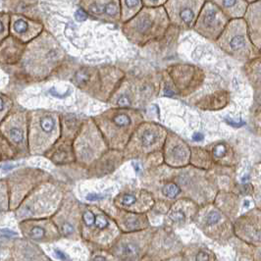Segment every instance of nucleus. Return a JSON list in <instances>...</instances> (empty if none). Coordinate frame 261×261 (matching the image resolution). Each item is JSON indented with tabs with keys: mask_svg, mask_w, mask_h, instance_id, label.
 I'll list each match as a JSON object with an SVG mask.
<instances>
[{
	"mask_svg": "<svg viewBox=\"0 0 261 261\" xmlns=\"http://www.w3.org/2000/svg\"><path fill=\"white\" fill-rule=\"evenodd\" d=\"M229 151V147L225 143H218L215 144L212 148L213 156L217 159H221L223 157L226 156Z\"/></svg>",
	"mask_w": 261,
	"mask_h": 261,
	"instance_id": "26",
	"label": "nucleus"
},
{
	"mask_svg": "<svg viewBox=\"0 0 261 261\" xmlns=\"http://www.w3.org/2000/svg\"><path fill=\"white\" fill-rule=\"evenodd\" d=\"M196 261H209V254L205 251H199L196 254Z\"/></svg>",
	"mask_w": 261,
	"mask_h": 261,
	"instance_id": "37",
	"label": "nucleus"
},
{
	"mask_svg": "<svg viewBox=\"0 0 261 261\" xmlns=\"http://www.w3.org/2000/svg\"><path fill=\"white\" fill-rule=\"evenodd\" d=\"M26 47L27 43L16 39L12 35L0 41L1 66L14 67L18 65L24 56Z\"/></svg>",
	"mask_w": 261,
	"mask_h": 261,
	"instance_id": "14",
	"label": "nucleus"
},
{
	"mask_svg": "<svg viewBox=\"0 0 261 261\" xmlns=\"http://www.w3.org/2000/svg\"><path fill=\"white\" fill-rule=\"evenodd\" d=\"M11 14L2 11L0 14V41L4 40L11 35Z\"/></svg>",
	"mask_w": 261,
	"mask_h": 261,
	"instance_id": "24",
	"label": "nucleus"
},
{
	"mask_svg": "<svg viewBox=\"0 0 261 261\" xmlns=\"http://www.w3.org/2000/svg\"><path fill=\"white\" fill-rule=\"evenodd\" d=\"M164 138L165 130L155 124H144L137 130V139L144 148H150L160 144Z\"/></svg>",
	"mask_w": 261,
	"mask_h": 261,
	"instance_id": "17",
	"label": "nucleus"
},
{
	"mask_svg": "<svg viewBox=\"0 0 261 261\" xmlns=\"http://www.w3.org/2000/svg\"><path fill=\"white\" fill-rule=\"evenodd\" d=\"M136 200H137L136 197L132 195H125L123 196V203L125 205H132L136 202Z\"/></svg>",
	"mask_w": 261,
	"mask_h": 261,
	"instance_id": "35",
	"label": "nucleus"
},
{
	"mask_svg": "<svg viewBox=\"0 0 261 261\" xmlns=\"http://www.w3.org/2000/svg\"><path fill=\"white\" fill-rule=\"evenodd\" d=\"M84 221L85 224L87 226H92L93 224H95V216L94 214L90 212V211H87L85 214H84Z\"/></svg>",
	"mask_w": 261,
	"mask_h": 261,
	"instance_id": "32",
	"label": "nucleus"
},
{
	"mask_svg": "<svg viewBox=\"0 0 261 261\" xmlns=\"http://www.w3.org/2000/svg\"><path fill=\"white\" fill-rule=\"evenodd\" d=\"M170 218L175 221V222H184L186 219V216L184 214L183 211H175L170 215Z\"/></svg>",
	"mask_w": 261,
	"mask_h": 261,
	"instance_id": "31",
	"label": "nucleus"
},
{
	"mask_svg": "<svg viewBox=\"0 0 261 261\" xmlns=\"http://www.w3.org/2000/svg\"><path fill=\"white\" fill-rule=\"evenodd\" d=\"M30 235L33 239H40V238H42L43 236L45 235V232L40 227H35V228L32 229Z\"/></svg>",
	"mask_w": 261,
	"mask_h": 261,
	"instance_id": "33",
	"label": "nucleus"
},
{
	"mask_svg": "<svg viewBox=\"0 0 261 261\" xmlns=\"http://www.w3.org/2000/svg\"><path fill=\"white\" fill-rule=\"evenodd\" d=\"M54 252H55V254H56V256L60 259V260L62 261H70L69 259V257L66 255L65 253L63 252V251H61V250H59V249H57V248H55L54 249Z\"/></svg>",
	"mask_w": 261,
	"mask_h": 261,
	"instance_id": "38",
	"label": "nucleus"
},
{
	"mask_svg": "<svg viewBox=\"0 0 261 261\" xmlns=\"http://www.w3.org/2000/svg\"><path fill=\"white\" fill-rule=\"evenodd\" d=\"M159 78L157 74L128 77L134 95V106L137 103H147L158 95L160 91Z\"/></svg>",
	"mask_w": 261,
	"mask_h": 261,
	"instance_id": "11",
	"label": "nucleus"
},
{
	"mask_svg": "<svg viewBox=\"0 0 261 261\" xmlns=\"http://www.w3.org/2000/svg\"><path fill=\"white\" fill-rule=\"evenodd\" d=\"M164 73L175 94L181 97H188L198 92L206 78L202 68L188 63L172 64L164 70Z\"/></svg>",
	"mask_w": 261,
	"mask_h": 261,
	"instance_id": "6",
	"label": "nucleus"
},
{
	"mask_svg": "<svg viewBox=\"0 0 261 261\" xmlns=\"http://www.w3.org/2000/svg\"><path fill=\"white\" fill-rule=\"evenodd\" d=\"M28 112L16 111L2 121L3 135L14 144H22L26 139Z\"/></svg>",
	"mask_w": 261,
	"mask_h": 261,
	"instance_id": "13",
	"label": "nucleus"
},
{
	"mask_svg": "<svg viewBox=\"0 0 261 261\" xmlns=\"http://www.w3.org/2000/svg\"><path fill=\"white\" fill-rule=\"evenodd\" d=\"M171 26L164 6L144 7L140 13L123 24L122 33L134 45L144 47L149 43L164 39Z\"/></svg>",
	"mask_w": 261,
	"mask_h": 261,
	"instance_id": "3",
	"label": "nucleus"
},
{
	"mask_svg": "<svg viewBox=\"0 0 261 261\" xmlns=\"http://www.w3.org/2000/svg\"><path fill=\"white\" fill-rule=\"evenodd\" d=\"M123 252L126 255H134L138 252V247L134 244H127L123 247Z\"/></svg>",
	"mask_w": 261,
	"mask_h": 261,
	"instance_id": "30",
	"label": "nucleus"
},
{
	"mask_svg": "<svg viewBox=\"0 0 261 261\" xmlns=\"http://www.w3.org/2000/svg\"><path fill=\"white\" fill-rule=\"evenodd\" d=\"M230 20L231 19L218 6L206 1L197 17L193 30L204 39L215 43Z\"/></svg>",
	"mask_w": 261,
	"mask_h": 261,
	"instance_id": "8",
	"label": "nucleus"
},
{
	"mask_svg": "<svg viewBox=\"0 0 261 261\" xmlns=\"http://www.w3.org/2000/svg\"><path fill=\"white\" fill-rule=\"evenodd\" d=\"M67 54L60 42L48 31L27 44L18 74L28 83H39L58 72L66 62Z\"/></svg>",
	"mask_w": 261,
	"mask_h": 261,
	"instance_id": "1",
	"label": "nucleus"
},
{
	"mask_svg": "<svg viewBox=\"0 0 261 261\" xmlns=\"http://www.w3.org/2000/svg\"><path fill=\"white\" fill-rule=\"evenodd\" d=\"M180 193V188L176 184L169 183L166 184L163 188V194L164 196L169 197V198H174L179 195Z\"/></svg>",
	"mask_w": 261,
	"mask_h": 261,
	"instance_id": "27",
	"label": "nucleus"
},
{
	"mask_svg": "<svg viewBox=\"0 0 261 261\" xmlns=\"http://www.w3.org/2000/svg\"><path fill=\"white\" fill-rule=\"evenodd\" d=\"M105 197L103 195H97V194H90L87 196V199L90 201H96V200H100Z\"/></svg>",
	"mask_w": 261,
	"mask_h": 261,
	"instance_id": "39",
	"label": "nucleus"
},
{
	"mask_svg": "<svg viewBox=\"0 0 261 261\" xmlns=\"http://www.w3.org/2000/svg\"><path fill=\"white\" fill-rule=\"evenodd\" d=\"M133 166H134V168H135V170H136L138 173L140 172V168H139L140 166L138 165V163H137V162H133Z\"/></svg>",
	"mask_w": 261,
	"mask_h": 261,
	"instance_id": "41",
	"label": "nucleus"
},
{
	"mask_svg": "<svg viewBox=\"0 0 261 261\" xmlns=\"http://www.w3.org/2000/svg\"><path fill=\"white\" fill-rule=\"evenodd\" d=\"M43 31L44 25L41 21L34 20L21 14H11V35L24 43L28 44L38 38Z\"/></svg>",
	"mask_w": 261,
	"mask_h": 261,
	"instance_id": "12",
	"label": "nucleus"
},
{
	"mask_svg": "<svg viewBox=\"0 0 261 261\" xmlns=\"http://www.w3.org/2000/svg\"><path fill=\"white\" fill-rule=\"evenodd\" d=\"M111 105L116 107H130L133 108L134 106V95L132 92L130 81L128 77L124 80V82L121 84V86L117 89V91L114 92V94L111 96L109 101Z\"/></svg>",
	"mask_w": 261,
	"mask_h": 261,
	"instance_id": "20",
	"label": "nucleus"
},
{
	"mask_svg": "<svg viewBox=\"0 0 261 261\" xmlns=\"http://www.w3.org/2000/svg\"><path fill=\"white\" fill-rule=\"evenodd\" d=\"M62 232L65 236L71 235L73 232H74V227L69 224V223H65L63 226H62Z\"/></svg>",
	"mask_w": 261,
	"mask_h": 261,
	"instance_id": "36",
	"label": "nucleus"
},
{
	"mask_svg": "<svg viewBox=\"0 0 261 261\" xmlns=\"http://www.w3.org/2000/svg\"><path fill=\"white\" fill-rule=\"evenodd\" d=\"M258 1H260V0H246V2L248 3V5L252 4V3H255V2H258Z\"/></svg>",
	"mask_w": 261,
	"mask_h": 261,
	"instance_id": "43",
	"label": "nucleus"
},
{
	"mask_svg": "<svg viewBox=\"0 0 261 261\" xmlns=\"http://www.w3.org/2000/svg\"><path fill=\"white\" fill-rule=\"evenodd\" d=\"M219 220H220V214L217 211L210 212L206 217L207 225H215Z\"/></svg>",
	"mask_w": 261,
	"mask_h": 261,
	"instance_id": "29",
	"label": "nucleus"
},
{
	"mask_svg": "<svg viewBox=\"0 0 261 261\" xmlns=\"http://www.w3.org/2000/svg\"><path fill=\"white\" fill-rule=\"evenodd\" d=\"M105 140L112 145L124 144L143 120L141 112L130 107H114L93 118Z\"/></svg>",
	"mask_w": 261,
	"mask_h": 261,
	"instance_id": "4",
	"label": "nucleus"
},
{
	"mask_svg": "<svg viewBox=\"0 0 261 261\" xmlns=\"http://www.w3.org/2000/svg\"><path fill=\"white\" fill-rule=\"evenodd\" d=\"M39 0H4L1 4L2 7H6L8 13L21 14L38 20L35 15L39 13Z\"/></svg>",
	"mask_w": 261,
	"mask_h": 261,
	"instance_id": "18",
	"label": "nucleus"
},
{
	"mask_svg": "<svg viewBox=\"0 0 261 261\" xmlns=\"http://www.w3.org/2000/svg\"><path fill=\"white\" fill-rule=\"evenodd\" d=\"M215 44L225 54L242 63L260 56L259 50L250 39L248 25L244 18L230 20Z\"/></svg>",
	"mask_w": 261,
	"mask_h": 261,
	"instance_id": "5",
	"label": "nucleus"
},
{
	"mask_svg": "<svg viewBox=\"0 0 261 261\" xmlns=\"http://www.w3.org/2000/svg\"><path fill=\"white\" fill-rule=\"evenodd\" d=\"M122 24L130 21L144 8L143 0H120Z\"/></svg>",
	"mask_w": 261,
	"mask_h": 261,
	"instance_id": "22",
	"label": "nucleus"
},
{
	"mask_svg": "<svg viewBox=\"0 0 261 261\" xmlns=\"http://www.w3.org/2000/svg\"><path fill=\"white\" fill-rule=\"evenodd\" d=\"M79 5L93 19L112 25L122 23L120 0H79Z\"/></svg>",
	"mask_w": 261,
	"mask_h": 261,
	"instance_id": "10",
	"label": "nucleus"
},
{
	"mask_svg": "<svg viewBox=\"0 0 261 261\" xmlns=\"http://www.w3.org/2000/svg\"><path fill=\"white\" fill-rule=\"evenodd\" d=\"M253 90V99L251 106V119L253 123L260 127L261 129V81L260 83L252 89Z\"/></svg>",
	"mask_w": 261,
	"mask_h": 261,
	"instance_id": "23",
	"label": "nucleus"
},
{
	"mask_svg": "<svg viewBox=\"0 0 261 261\" xmlns=\"http://www.w3.org/2000/svg\"><path fill=\"white\" fill-rule=\"evenodd\" d=\"M206 0H168L164 8L171 25L180 31L193 30Z\"/></svg>",
	"mask_w": 261,
	"mask_h": 261,
	"instance_id": "9",
	"label": "nucleus"
},
{
	"mask_svg": "<svg viewBox=\"0 0 261 261\" xmlns=\"http://www.w3.org/2000/svg\"><path fill=\"white\" fill-rule=\"evenodd\" d=\"M231 100V93L228 90L220 89L203 94L195 100V106L200 110L217 111L227 107Z\"/></svg>",
	"mask_w": 261,
	"mask_h": 261,
	"instance_id": "15",
	"label": "nucleus"
},
{
	"mask_svg": "<svg viewBox=\"0 0 261 261\" xmlns=\"http://www.w3.org/2000/svg\"><path fill=\"white\" fill-rule=\"evenodd\" d=\"M1 234L3 237H7V238H9V237H14V236H16V233H14V232H11V231H9V230H6V229H3L2 231H1Z\"/></svg>",
	"mask_w": 261,
	"mask_h": 261,
	"instance_id": "40",
	"label": "nucleus"
},
{
	"mask_svg": "<svg viewBox=\"0 0 261 261\" xmlns=\"http://www.w3.org/2000/svg\"><path fill=\"white\" fill-rule=\"evenodd\" d=\"M93 261H105V258L102 256H96V257H94Z\"/></svg>",
	"mask_w": 261,
	"mask_h": 261,
	"instance_id": "42",
	"label": "nucleus"
},
{
	"mask_svg": "<svg viewBox=\"0 0 261 261\" xmlns=\"http://www.w3.org/2000/svg\"><path fill=\"white\" fill-rule=\"evenodd\" d=\"M1 1H4V0H1Z\"/></svg>",
	"mask_w": 261,
	"mask_h": 261,
	"instance_id": "45",
	"label": "nucleus"
},
{
	"mask_svg": "<svg viewBox=\"0 0 261 261\" xmlns=\"http://www.w3.org/2000/svg\"><path fill=\"white\" fill-rule=\"evenodd\" d=\"M126 77L116 66L78 65L69 81L86 94L108 102Z\"/></svg>",
	"mask_w": 261,
	"mask_h": 261,
	"instance_id": "2",
	"label": "nucleus"
},
{
	"mask_svg": "<svg viewBox=\"0 0 261 261\" xmlns=\"http://www.w3.org/2000/svg\"><path fill=\"white\" fill-rule=\"evenodd\" d=\"M218 6L231 20L244 18L248 4L246 0H206Z\"/></svg>",
	"mask_w": 261,
	"mask_h": 261,
	"instance_id": "19",
	"label": "nucleus"
},
{
	"mask_svg": "<svg viewBox=\"0 0 261 261\" xmlns=\"http://www.w3.org/2000/svg\"><path fill=\"white\" fill-rule=\"evenodd\" d=\"M244 19L248 25L250 39L259 50L261 48V0L248 5Z\"/></svg>",
	"mask_w": 261,
	"mask_h": 261,
	"instance_id": "16",
	"label": "nucleus"
},
{
	"mask_svg": "<svg viewBox=\"0 0 261 261\" xmlns=\"http://www.w3.org/2000/svg\"><path fill=\"white\" fill-rule=\"evenodd\" d=\"M30 142L35 146L55 139L59 133L60 117L58 113L45 109L32 110L28 114Z\"/></svg>",
	"mask_w": 261,
	"mask_h": 261,
	"instance_id": "7",
	"label": "nucleus"
},
{
	"mask_svg": "<svg viewBox=\"0 0 261 261\" xmlns=\"http://www.w3.org/2000/svg\"><path fill=\"white\" fill-rule=\"evenodd\" d=\"M168 0H143L144 7H150V8H155V7H161L166 4Z\"/></svg>",
	"mask_w": 261,
	"mask_h": 261,
	"instance_id": "28",
	"label": "nucleus"
},
{
	"mask_svg": "<svg viewBox=\"0 0 261 261\" xmlns=\"http://www.w3.org/2000/svg\"><path fill=\"white\" fill-rule=\"evenodd\" d=\"M95 226L100 229L103 230L107 226H108V221L105 219V217L102 216H98L95 218Z\"/></svg>",
	"mask_w": 261,
	"mask_h": 261,
	"instance_id": "34",
	"label": "nucleus"
},
{
	"mask_svg": "<svg viewBox=\"0 0 261 261\" xmlns=\"http://www.w3.org/2000/svg\"><path fill=\"white\" fill-rule=\"evenodd\" d=\"M0 107H1V121H3L5 118L7 117L8 113L11 111L13 107V100L11 97L4 92L0 94Z\"/></svg>",
	"mask_w": 261,
	"mask_h": 261,
	"instance_id": "25",
	"label": "nucleus"
},
{
	"mask_svg": "<svg viewBox=\"0 0 261 261\" xmlns=\"http://www.w3.org/2000/svg\"><path fill=\"white\" fill-rule=\"evenodd\" d=\"M243 73L248 79L251 88H255L261 81V56L252 58L251 60L244 63Z\"/></svg>",
	"mask_w": 261,
	"mask_h": 261,
	"instance_id": "21",
	"label": "nucleus"
},
{
	"mask_svg": "<svg viewBox=\"0 0 261 261\" xmlns=\"http://www.w3.org/2000/svg\"><path fill=\"white\" fill-rule=\"evenodd\" d=\"M259 53H260V56H261V48L259 49Z\"/></svg>",
	"mask_w": 261,
	"mask_h": 261,
	"instance_id": "44",
	"label": "nucleus"
}]
</instances>
